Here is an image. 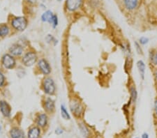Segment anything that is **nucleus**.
I'll list each match as a JSON object with an SVG mask.
<instances>
[{"mask_svg":"<svg viewBox=\"0 0 157 138\" xmlns=\"http://www.w3.org/2000/svg\"><path fill=\"white\" fill-rule=\"evenodd\" d=\"M55 134L57 135H61L62 134H63V132H64V130L61 129V128H57V129H55Z\"/></svg>","mask_w":157,"mask_h":138,"instance_id":"29","label":"nucleus"},{"mask_svg":"<svg viewBox=\"0 0 157 138\" xmlns=\"http://www.w3.org/2000/svg\"><path fill=\"white\" fill-rule=\"evenodd\" d=\"M1 64L5 69H14L17 66V59L10 53H5L2 57Z\"/></svg>","mask_w":157,"mask_h":138,"instance_id":"5","label":"nucleus"},{"mask_svg":"<svg viewBox=\"0 0 157 138\" xmlns=\"http://www.w3.org/2000/svg\"><path fill=\"white\" fill-rule=\"evenodd\" d=\"M42 107L48 114H52L56 110L55 101L50 96L45 97L42 100Z\"/></svg>","mask_w":157,"mask_h":138,"instance_id":"7","label":"nucleus"},{"mask_svg":"<svg viewBox=\"0 0 157 138\" xmlns=\"http://www.w3.org/2000/svg\"><path fill=\"white\" fill-rule=\"evenodd\" d=\"M48 114L47 113L40 112L38 113L35 117V124L40 129H44L48 124Z\"/></svg>","mask_w":157,"mask_h":138,"instance_id":"9","label":"nucleus"},{"mask_svg":"<svg viewBox=\"0 0 157 138\" xmlns=\"http://www.w3.org/2000/svg\"><path fill=\"white\" fill-rule=\"evenodd\" d=\"M134 47H135V50L138 55H140V56H143L144 54L143 49V47H142L141 45L139 43L138 41H134Z\"/></svg>","mask_w":157,"mask_h":138,"instance_id":"23","label":"nucleus"},{"mask_svg":"<svg viewBox=\"0 0 157 138\" xmlns=\"http://www.w3.org/2000/svg\"><path fill=\"white\" fill-rule=\"evenodd\" d=\"M149 61L152 66L157 69V50L151 49L149 52Z\"/></svg>","mask_w":157,"mask_h":138,"instance_id":"17","label":"nucleus"},{"mask_svg":"<svg viewBox=\"0 0 157 138\" xmlns=\"http://www.w3.org/2000/svg\"><path fill=\"white\" fill-rule=\"evenodd\" d=\"M58 24H59V20H58V16H57L56 14L53 15V16L52 17L51 21L50 22V24L51 25V27H52L53 29H56Z\"/></svg>","mask_w":157,"mask_h":138,"instance_id":"24","label":"nucleus"},{"mask_svg":"<svg viewBox=\"0 0 157 138\" xmlns=\"http://www.w3.org/2000/svg\"><path fill=\"white\" fill-rule=\"evenodd\" d=\"M141 138H149V135L147 132H143L141 135Z\"/></svg>","mask_w":157,"mask_h":138,"instance_id":"31","label":"nucleus"},{"mask_svg":"<svg viewBox=\"0 0 157 138\" xmlns=\"http://www.w3.org/2000/svg\"><path fill=\"white\" fill-rule=\"evenodd\" d=\"M78 128H79L81 134L82 135L83 137L86 138L89 137L90 131H89V129H87V127L86 126L85 124H83V123H80V124H78Z\"/></svg>","mask_w":157,"mask_h":138,"instance_id":"22","label":"nucleus"},{"mask_svg":"<svg viewBox=\"0 0 157 138\" xmlns=\"http://www.w3.org/2000/svg\"><path fill=\"white\" fill-rule=\"evenodd\" d=\"M60 112L61 116L64 120H71V117L69 112H68L67 107L64 104L60 105Z\"/></svg>","mask_w":157,"mask_h":138,"instance_id":"20","label":"nucleus"},{"mask_svg":"<svg viewBox=\"0 0 157 138\" xmlns=\"http://www.w3.org/2000/svg\"><path fill=\"white\" fill-rule=\"evenodd\" d=\"M138 41L142 46H145L149 43V41H150V39H149V38H148L147 36H143L139 38Z\"/></svg>","mask_w":157,"mask_h":138,"instance_id":"25","label":"nucleus"},{"mask_svg":"<svg viewBox=\"0 0 157 138\" xmlns=\"http://www.w3.org/2000/svg\"><path fill=\"white\" fill-rule=\"evenodd\" d=\"M28 26V20L24 16H17L13 17L11 21V27L14 31L22 32Z\"/></svg>","mask_w":157,"mask_h":138,"instance_id":"4","label":"nucleus"},{"mask_svg":"<svg viewBox=\"0 0 157 138\" xmlns=\"http://www.w3.org/2000/svg\"><path fill=\"white\" fill-rule=\"evenodd\" d=\"M29 2H32V3H35V2H36V0H28Z\"/></svg>","mask_w":157,"mask_h":138,"instance_id":"32","label":"nucleus"},{"mask_svg":"<svg viewBox=\"0 0 157 138\" xmlns=\"http://www.w3.org/2000/svg\"><path fill=\"white\" fill-rule=\"evenodd\" d=\"M36 68L40 74L44 76H49L52 72V67L49 62L45 58H40L36 63Z\"/></svg>","mask_w":157,"mask_h":138,"instance_id":"6","label":"nucleus"},{"mask_svg":"<svg viewBox=\"0 0 157 138\" xmlns=\"http://www.w3.org/2000/svg\"><path fill=\"white\" fill-rule=\"evenodd\" d=\"M121 49L122 50L124 53L126 55H127V58H131V54H132V50H131V45L128 43H123L121 45Z\"/></svg>","mask_w":157,"mask_h":138,"instance_id":"21","label":"nucleus"},{"mask_svg":"<svg viewBox=\"0 0 157 138\" xmlns=\"http://www.w3.org/2000/svg\"><path fill=\"white\" fill-rule=\"evenodd\" d=\"M0 112L5 118H9L11 116L12 107L6 100H0Z\"/></svg>","mask_w":157,"mask_h":138,"instance_id":"10","label":"nucleus"},{"mask_svg":"<svg viewBox=\"0 0 157 138\" xmlns=\"http://www.w3.org/2000/svg\"><path fill=\"white\" fill-rule=\"evenodd\" d=\"M9 53L13 55L16 58H19V57L21 58V57L25 53L24 46L19 43H15L9 47Z\"/></svg>","mask_w":157,"mask_h":138,"instance_id":"8","label":"nucleus"},{"mask_svg":"<svg viewBox=\"0 0 157 138\" xmlns=\"http://www.w3.org/2000/svg\"><path fill=\"white\" fill-rule=\"evenodd\" d=\"M9 135L11 138H27L25 132L19 127H13L10 130Z\"/></svg>","mask_w":157,"mask_h":138,"instance_id":"14","label":"nucleus"},{"mask_svg":"<svg viewBox=\"0 0 157 138\" xmlns=\"http://www.w3.org/2000/svg\"><path fill=\"white\" fill-rule=\"evenodd\" d=\"M41 89L48 96H52L57 92V86L54 79L50 76H45L41 82Z\"/></svg>","mask_w":157,"mask_h":138,"instance_id":"1","label":"nucleus"},{"mask_svg":"<svg viewBox=\"0 0 157 138\" xmlns=\"http://www.w3.org/2000/svg\"><path fill=\"white\" fill-rule=\"evenodd\" d=\"M69 108L71 114L76 118H80L85 112V107L82 101L76 97H73L71 99Z\"/></svg>","mask_w":157,"mask_h":138,"instance_id":"3","label":"nucleus"},{"mask_svg":"<svg viewBox=\"0 0 157 138\" xmlns=\"http://www.w3.org/2000/svg\"><path fill=\"white\" fill-rule=\"evenodd\" d=\"M129 94H130V103L131 105H136L138 99V91L135 84L129 86Z\"/></svg>","mask_w":157,"mask_h":138,"instance_id":"13","label":"nucleus"},{"mask_svg":"<svg viewBox=\"0 0 157 138\" xmlns=\"http://www.w3.org/2000/svg\"><path fill=\"white\" fill-rule=\"evenodd\" d=\"M39 59L37 52L34 50H29L25 52V53L20 58V62L25 67H32L36 64Z\"/></svg>","mask_w":157,"mask_h":138,"instance_id":"2","label":"nucleus"},{"mask_svg":"<svg viewBox=\"0 0 157 138\" xmlns=\"http://www.w3.org/2000/svg\"><path fill=\"white\" fill-rule=\"evenodd\" d=\"M1 129H2V128H1V125H0V130H1Z\"/></svg>","mask_w":157,"mask_h":138,"instance_id":"34","label":"nucleus"},{"mask_svg":"<svg viewBox=\"0 0 157 138\" xmlns=\"http://www.w3.org/2000/svg\"><path fill=\"white\" fill-rule=\"evenodd\" d=\"M153 76H154V79L155 80L156 83L157 84V69H154V71H153Z\"/></svg>","mask_w":157,"mask_h":138,"instance_id":"30","label":"nucleus"},{"mask_svg":"<svg viewBox=\"0 0 157 138\" xmlns=\"http://www.w3.org/2000/svg\"><path fill=\"white\" fill-rule=\"evenodd\" d=\"M45 40H46L47 43H54V46L57 44V40L51 34L48 35L46 38H45Z\"/></svg>","mask_w":157,"mask_h":138,"instance_id":"26","label":"nucleus"},{"mask_svg":"<svg viewBox=\"0 0 157 138\" xmlns=\"http://www.w3.org/2000/svg\"><path fill=\"white\" fill-rule=\"evenodd\" d=\"M58 2H61V1H62V0H57Z\"/></svg>","mask_w":157,"mask_h":138,"instance_id":"33","label":"nucleus"},{"mask_svg":"<svg viewBox=\"0 0 157 138\" xmlns=\"http://www.w3.org/2000/svg\"><path fill=\"white\" fill-rule=\"evenodd\" d=\"M53 13L50 10H48V11H45L44 13L41 15V17H40V20L43 22H48V23L50 24V21H51L52 17L53 16Z\"/></svg>","mask_w":157,"mask_h":138,"instance_id":"19","label":"nucleus"},{"mask_svg":"<svg viewBox=\"0 0 157 138\" xmlns=\"http://www.w3.org/2000/svg\"><path fill=\"white\" fill-rule=\"evenodd\" d=\"M41 135V129L37 125H33L28 130L27 138H40Z\"/></svg>","mask_w":157,"mask_h":138,"instance_id":"16","label":"nucleus"},{"mask_svg":"<svg viewBox=\"0 0 157 138\" xmlns=\"http://www.w3.org/2000/svg\"><path fill=\"white\" fill-rule=\"evenodd\" d=\"M154 113L157 117V97L154 99Z\"/></svg>","mask_w":157,"mask_h":138,"instance_id":"28","label":"nucleus"},{"mask_svg":"<svg viewBox=\"0 0 157 138\" xmlns=\"http://www.w3.org/2000/svg\"><path fill=\"white\" fill-rule=\"evenodd\" d=\"M124 8L128 11H135L139 6V0H123Z\"/></svg>","mask_w":157,"mask_h":138,"instance_id":"15","label":"nucleus"},{"mask_svg":"<svg viewBox=\"0 0 157 138\" xmlns=\"http://www.w3.org/2000/svg\"><path fill=\"white\" fill-rule=\"evenodd\" d=\"M82 4V0H67L66 7L70 12H74L79 9Z\"/></svg>","mask_w":157,"mask_h":138,"instance_id":"11","label":"nucleus"},{"mask_svg":"<svg viewBox=\"0 0 157 138\" xmlns=\"http://www.w3.org/2000/svg\"><path fill=\"white\" fill-rule=\"evenodd\" d=\"M134 138H140V137H134Z\"/></svg>","mask_w":157,"mask_h":138,"instance_id":"35","label":"nucleus"},{"mask_svg":"<svg viewBox=\"0 0 157 138\" xmlns=\"http://www.w3.org/2000/svg\"><path fill=\"white\" fill-rule=\"evenodd\" d=\"M136 68H137L139 76L140 79L144 81L145 79V73H146V64L143 59H139L136 62Z\"/></svg>","mask_w":157,"mask_h":138,"instance_id":"12","label":"nucleus"},{"mask_svg":"<svg viewBox=\"0 0 157 138\" xmlns=\"http://www.w3.org/2000/svg\"><path fill=\"white\" fill-rule=\"evenodd\" d=\"M6 77H5L4 73L2 71L0 70V88L4 87L6 84Z\"/></svg>","mask_w":157,"mask_h":138,"instance_id":"27","label":"nucleus"},{"mask_svg":"<svg viewBox=\"0 0 157 138\" xmlns=\"http://www.w3.org/2000/svg\"><path fill=\"white\" fill-rule=\"evenodd\" d=\"M11 28L7 24H0V37L5 38L11 34Z\"/></svg>","mask_w":157,"mask_h":138,"instance_id":"18","label":"nucleus"}]
</instances>
